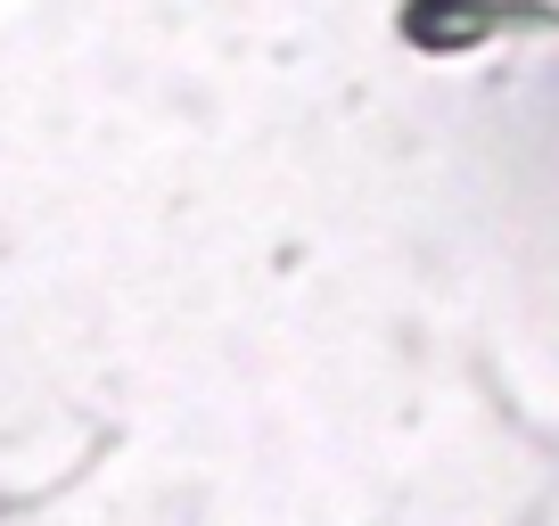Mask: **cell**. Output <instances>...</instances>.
Segmentation results:
<instances>
[{"instance_id":"6da1fadb","label":"cell","mask_w":559,"mask_h":526,"mask_svg":"<svg viewBox=\"0 0 559 526\" xmlns=\"http://www.w3.org/2000/svg\"><path fill=\"white\" fill-rule=\"evenodd\" d=\"M412 41H428V50H453V41H477L486 34V9H477V0H412Z\"/></svg>"}]
</instances>
